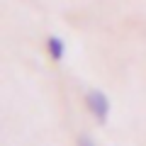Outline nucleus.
<instances>
[{"label": "nucleus", "mask_w": 146, "mask_h": 146, "mask_svg": "<svg viewBox=\"0 0 146 146\" xmlns=\"http://www.w3.org/2000/svg\"><path fill=\"white\" fill-rule=\"evenodd\" d=\"M85 107H88V112L98 119V124H105V122L110 119V112H112L110 98L102 90H95V88L85 93Z\"/></svg>", "instance_id": "f257e3e1"}, {"label": "nucleus", "mask_w": 146, "mask_h": 146, "mask_svg": "<svg viewBox=\"0 0 146 146\" xmlns=\"http://www.w3.org/2000/svg\"><path fill=\"white\" fill-rule=\"evenodd\" d=\"M46 54L54 61H61V58L66 56V42H63L58 34H49L46 36Z\"/></svg>", "instance_id": "f03ea898"}, {"label": "nucleus", "mask_w": 146, "mask_h": 146, "mask_svg": "<svg viewBox=\"0 0 146 146\" xmlns=\"http://www.w3.org/2000/svg\"><path fill=\"white\" fill-rule=\"evenodd\" d=\"M76 144H78V146H98V144H95V141L90 139L88 134H80L78 139H76Z\"/></svg>", "instance_id": "7ed1b4c3"}]
</instances>
